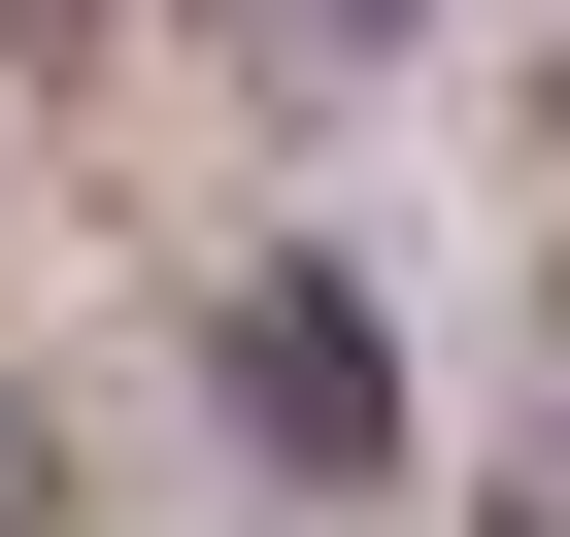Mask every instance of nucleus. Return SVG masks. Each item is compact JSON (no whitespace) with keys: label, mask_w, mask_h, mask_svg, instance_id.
<instances>
[{"label":"nucleus","mask_w":570,"mask_h":537,"mask_svg":"<svg viewBox=\"0 0 570 537\" xmlns=\"http://www.w3.org/2000/svg\"><path fill=\"white\" fill-rule=\"evenodd\" d=\"M235 403L303 437V470H370V336H336V303H268V336H235Z\"/></svg>","instance_id":"1"}]
</instances>
